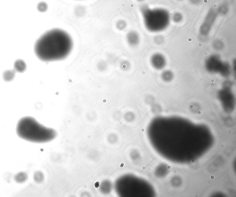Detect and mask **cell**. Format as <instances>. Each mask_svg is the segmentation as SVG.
Returning a JSON list of instances; mask_svg holds the SVG:
<instances>
[{"label": "cell", "mask_w": 236, "mask_h": 197, "mask_svg": "<svg viewBox=\"0 0 236 197\" xmlns=\"http://www.w3.org/2000/svg\"><path fill=\"white\" fill-rule=\"evenodd\" d=\"M72 38L68 33L58 28L47 31L41 36L34 45L37 57L43 62L60 60L68 56L72 48Z\"/></svg>", "instance_id": "obj_1"}, {"label": "cell", "mask_w": 236, "mask_h": 197, "mask_svg": "<svg viewBox=\"0 0 236 197\" xmlns=\"http://www.w3.org/2000/svg\"><path fill=\"white\" fill-rule=\"evenodd\" d=\"M16 132L21 138L36 143L49 142L56 136L54 130L42 126L30 116L24 117L19 119L17 125Z\"/></svg>", "instance_id": "obj_2"}, {"label": "cell", "mask_w": 236, "mask_h": 197, "mask_svg": "<svg viewBox=\"0 0 236 197\" xmlns=\"http://www.w3.org/2000/svg\"><path fill=\"white\" fill-rule=\"evenodd\" d=\"M144 25L151 32L156 33L165 30L170 24L169 11L163 8H151L143 6L140 8Z\"/></svg>", "instance_id": "obj_3"}, {"label": "cell", "mask_w": 236, "mask_h": 197, "mask_svg": "<svg viewBox=\"0 0 236 197\" xmlns=\"http://www.w3.org/2000/svg\"><path fill=\"white\" fill-rule=\"evenodd\" d=\"M218 14L217 10L214 8H212L209 10L201 26L200 32L202 35H208L217 18Z\"/></svg>", "instance_id": "obj_4"}, {"label": "cell", "mask_w": 236, "mask_h": 197, "mask_svg": "<svg viewBox=\"0 0 236 197\" xmlns=\"http://www.w3.org/2000/svg\"><path fill=\"white\" fill-rule=\"evenodd\" d=\"M150 63L154 69L162 70L166 64V59L161 53H154L151 57Z\"/></svg>", "instance_id": "obj_5"}, {"label": "cell", "mask_w": 236, "mask_h": 197, "mask_svg": "<svg viewBox=\"0 0 236 197\" xmlns=\"http://www.w3.org/2000/svg\"><path fill=\"white\" fill-rule=\"evenodd\" d=\"M14 70L18 72H24L26 70V64L24 60L22 59H17L14 63Z\"/></svg>", "instance_id": "obj_6"}, {"label": "cell", "mask_w": 236, "mask_h": 197, "mask_svg": "<svg viewBox=\"0 0 236 197\" xmlns=\"http://www.w3.org/2000/svg\"><path fill=\"white\" fill-rule=\"evenodd\" d=\"M128 40L130 45L136 46L139 42V37L136 32H131L128 35Z\"/></svg>", "instance_id": "obj_7"}, {"label": "cell", "mask_w": 236, "mask_h": 197, "mask_svg": "<svg viewBox=\"0 0 236 197\" xmlns=\"http://www.w3.org/2000/svg\"><path fill=\"white\" fill-rule=\"evenodd\" d=\"M14 70H7L4 72L3 74V78L5 81H11L14 80L15 74Z\"/></svg>", "instance_id": "obj_8"}, {"label": "cell", "mask_w": 236, "mask_h": 197, "mask_svg": "<svg viewBox=\"0 0 236 197\" xmlns=\"http://www.w3.org/2000/svg\"><path fill=\"white\" fill-rule=\"evenodd\" d=\"M28 179V175L26 173L24 172L18 173L15 175L14 176L15 181L17 183L22 184L26 181Z\"/></svg>", "instance_id": "obj_9"}, {"label": "cell", "mask_w": 236, "mask_h": 197, "mask_svg": "<svg viewBox=\"0 0 236 197\" xmlns=\"http://www.w3.org/2000/svg\"><path fill=\"white\" fill-rule=\"evenodd\" d=\"M162 76L164 81L166 82L170 81L173 79L174 74L172 73V72L166 70L162 74Z\"/></svg>", "instance_id": "obj_10"}, {"label": "cell", "mask_w": 236, "mask_h": 197, "mask_svg": "<svg viewBox=\"0 0 236 197\" xmlns=\"http://www.w3.org/2000/svg\"><path fill=\"white\" fill-rule=\"evenodd\" d=\"M183 19V15L180 12H175L172 16V20L175 23H180V22H182Z\"/></svg>", "instance_id": "obj_11"}, {"label": "cell", "mask_w": 236, "mask_h": 197, "mask_svg": "<svg viewBox=\"0 0 236 197\" xmlns=\"http://www.w3.org/2000/svg\"><path fill=\"white\" fill-rule=\"evenodd\" d=\"M190 3L194 5H198L201 3L202 0H189Z\"/></svg>", "instance_id": "obj_12"}, {"label": "cell", "mask_w": 236, "mask_h": 197, "mask_svg": "<svg viewBox=\"0 0 236 197\" xmlns=\"http://www.w3.org/2000/svg\"><path fill=\"white\" fill-rule=\"evenodd\" d=\"M210 178L212 179H214V176L213 175H211L210 176Z\"/></svg>", "instance_id": "obj_13"}, {"label": "cell", "mask_w": 236, "mask_h": 197, "mask_svg": "<svg viewBox=\"0 0 236 197\" xmlns=\"http://www.w3.org/2000/svg\"><path fill=\"white\" fill-rule=\"evenodd\" d=\"M172 168V167H171V165H168L167 166V169H170L171 168Z\"/></svg>", "instance_id": "obj_14"}, {"label": "cell", "mask_w": 236, "mask_h": 197, "mask_svg": "<svg viewBox=\"0 0 236 197\" xmlns=\"http://www.w3.org/2000/svg\"><path fill=\"white\" fill-rule=\"evenodd\" d=\"M173 173L176 174V173H177L176 170H174V171H173Z\"/></svg>", "instance_id": "obj_15"}, {"label": "cell", "mask_w": 236, "mask_h": 197, "mask_svg": "<svg viewBox=\"0 0 236 197\" xmlns=\"http://www.w3.org/2000/svg\"><path fill=\"white\" fill-rule=\"evenodd\" d=\"M195 160H193L192 161H191V163H192V164H194V163H195Z\"/></svg>", "instance_id": "obj_16"}, {"label": "cell", "mask_w": 236, "mask_h": 197, "mask_svg": "<svg viewBox=\"0 0 236 197\" xmlns=\"http://www.w3.org/2000/svg\"><path fill=\"white\" fill-rule=\"evenodd\" d=\"M142 170H145V166H142Z\"/></svg>", "instance_id": "obj_17"}, {"label": "cell", "mask_w": 236, "mask_h": 197, "mask_svg": "<svg viewBox=\"0 0 236 197\" xmlns=\"http://www.w3.org/2000/svg\"><path fill=\"white\" fill-rule=\"evenodd\" d=\"M221 147H222V148H223L224 147V145L223 144H222V145H221Z\"/></svg>", "instance_id": "obj_18"}, {"label": "cell", "mask_w": 236, "mask_h": 197, "mask_svg": "<svg viewBox=\"0 0 236 197\" xmlns=\"http://www.w3.org/2000/svg\"><path fill=\"white\" fill-rule=\"evenodd\" d=\"M211 184L210 181H208V184Z\"/></svg>", "instance_id": "obj_19"}, {"label": "cell", "mask_w": 236, "mask_h": 197, "mask_svg": "<svg viewBox=\"0 0 236 197\" xmlns=\"http://www.w3.org/2000/svg\"><path fill=\"white\" fill-rule=\"evenodd\" d=\"M142 131H145V130H144V129H142Z\"/></svg>", "instance_id": "obj_20"}, {"label": "cell", "mask_w": 236, "mask_h": 197, "mask_svg": "<svg viewBox=\"0 0 236 197\" xmlns=\"http://www.w3.org/2000/svg\"><path fill=\"white\" fill-rule=\"evenodd\" d=\"M228 133H229V134H231V131H228Z\"/></svg>", "instance_id": "obj_21"}, {"label": "cell", "mask_w": 236, "mask_h": 197, "mask_svg": "<svg viewBox=\"0 0 236 197\" xmlns=\"http://www.w3.org/2000/svg\"><path fill=\"white\" fill-rule=\"evenodd\" d=\"M201 112L200 111H199L198 112V114H200Z\"/></svg>", "instance_id": "obj_22"}, {"label": "cell", "mask_w": 236, "mask_h": 197, "mask_svg": "<svg viewBox=\"0 0 236 197\" xmlns=\"http://www.w3.org/2000/svg\"><path fill=\"white\" fill-rule=\"evenodd\" d=\"M138 1H143V0H138Z\"/></svg>", "instance_id": "obj_23"}, {"label": "cell", "mask_w": 236, "mask_h": 197, "mask_svg": "<svg viewBox=\"0 0 236 197\" xmlns=\"http://www.w3.org/2000/svg\"><path fill=\"white\" fill-rule=\"evenodd\" d=\"M178 1H183V0H178Z\"/></svg>", "instance_id": "obj_24"}]
</instances>
